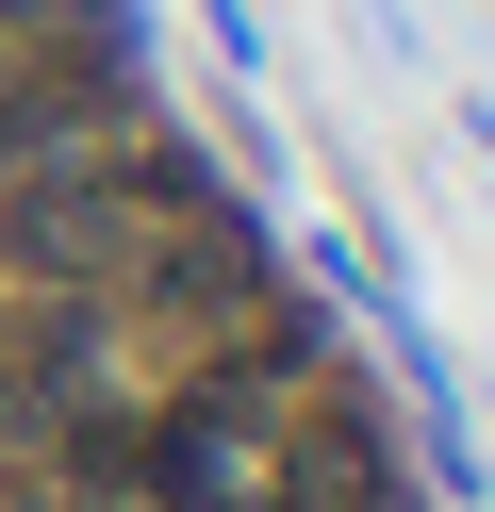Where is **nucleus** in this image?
Masks as SVG:
<instances>
[{
  "label": "nucleus",
  "instance_id": "obj_2",
  "mask_svg": "<svg viewBox=\"0 0 495 512\" xmlns=\"http://www.w3.org/2000/svg\"><path fill=\"white\" fill-rule=\"evenodd\" d=\"M50 100H66V83H33V67H17V50H0V182H17V166H33V133H50Z\"/></svg>",
  "mask_w": 495,
  "mask_h": 512
},
{
  "label": "nucleus",
  "instance_id": "obj_1",
  "mask_svg": "<svg viewBox=\"0 0 495 512\" xmlns=\"http://www.w3.org/2000/svg\"><path fill=\"white\" fill-rule=\"evenodd\" d=\"M116 215H132V166H17L0 182V248H17L33 281H83V265H116Z\"/></svg>",
  "mask_w": 495,
  "mask_h": 512
}]
</instances>
